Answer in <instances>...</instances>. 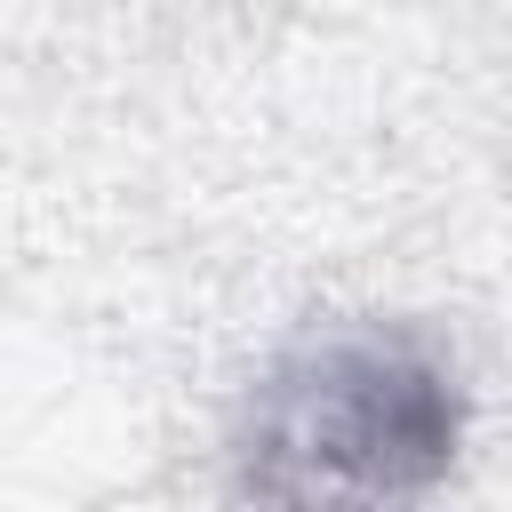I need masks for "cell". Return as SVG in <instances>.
<instances>
[{
	"label": "cell",
	"instance_id": "cell-1",
	"mask_svg": "<svg viewBox=\"0 0 512 512\" xmlns=\"http://www.w3.org/2000/svg\"><path fill=\"white\" fill-rule=\"evenodd\" d=\"M472 432L456 360L408 320H336L264 360L232 424V480L264 504H416Z\"/></svg>",
	"mask_w": 512,
	"mask_h": 512
}]
</instances>
